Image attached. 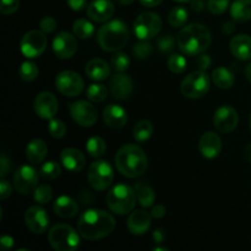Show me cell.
<instances>
[{
	"label": "cell",
	"instance_id": "cell-39",
	"mask_svg": "<svg viewBox=\"0 0 251 251\" xmlns=\"http://www.w3.org/2000/svg\"><path fill=\"white\" fill-rule=\"evenodd\" d=\"M188 68V61L181 54H172L168 58V69L174 74H183Z\"/></svg>",
	"mask_w": 251,
	"mask_h": 251
},
{
	"label": "cell",
	"instance_id": "cell-4",
	"mask_svg": "<svg viewBox=\"0 0 251 251\" xmlns=\"http://www.w3.org/2000/svg\"><path fill=\"white\" fill-rule=\"evenodd\" d=\"M129 38V28L122 20H113L98 29L97 41L100 48L105 51H118L124 48Z\"/></svg>",
	"mask_w": 251,
	"mask_h": 251
},
{
	"label": "cell",
	"instance_id": "cell-7",
	"mask_svg": "<svg viewBox=\"0 0 251 251\" xmlns=\"http://www.w3.org/2000/svg\"><path fill=\"white\" fill-rule=\"evenodd\" d=\"M211 87L210 76L203 70L194 71L184 77L181 81L180 91L186 98L198 100L207 95Z\"/></svg>",
	"mask_w": 251,
	"mask_h": 251
},
{
	"label": "cell",
	"instance_id": "cell-61",
	"mask_svg": "<svg viewBox=\"0 0 251 251\" xmlns=\"http://www.w3.org/2000/svg\"><path fill=\"white\" fill-rule=\"evenodd\" d=\"M250 130H251V114H250Z\"/></svg>",
	"mask_w": 251,
	"mask_h": 251
},
{
	"label": "cell",
	"instance_id": "cell-44",
	"mask_svg": "<svg viewBox=\"0 0 251 251\" xmlns=\"http://www.w3.org/2000/svg\"><path fill=\"white\" fill-rule=\"evenodd\" d=\"M157 47H158V49L161 50V53H171L174 49L173 36H172V34H164V36L159 37L158 42H157Z\"/></svg>",
	"mask_w": 251,
	"mask_h": 251
},
{
	"label": "cell",
	"instance_id": "cell-55",
	"mask_svg": "<svg viewBox=\"0 0 251 251\" xmlns=\"http://www.w3.org/2000/svg\"><path fill=\"white\" fill-rule=\"evenodd\" d=\"M203 7H205V4H203L202 0H191V9L194 11H202Z\"/></svg>",
	"mask_w": 251,
	"mask_h": 251
},
{
	"label": "cell",
	"instance_id": "cell-31",
	"mask_svg": "<svg viewBox=\"0 0 251 251\" xmlns=\"http://www.w3.org/2000/svg\"><path fill=\"white\" fill-rule=\"evenodd\" d=\"M152 134H153V124L151 120H140L132 129V136L137 142H146L147 140L151 139Z\"/></svg>",
	"mask_w": 251,
	"mask_h": 251
},
{
	"label": "cell",
	"instance_id": "cell-25",
	"mask_svg": "<svg viewBox=\"0 0 251 251\" xmlns=\"http://www.w3.org/2000/svg\"><path fill=\"white\" fill-rule=\"evenodd\" d=\"M56 216L61 218H73L78 213V203L70 196H59L53 205Z\"/></svg>",
	"mask_w": 251,
	"mask_h": 251
},
{
	"label": "cell",
	"instance_id": "cell-45",
	"mask_svg": "<svg viewBox=\"0 0 251 251\" xmlns=\"http://www.w3.org/2000/svg\"><path fill=\"white\" fill-rule=\"evenodd\" d=\"M20 0H1L0 2V11L4 15H12L19 10Z\"/></svg>",
	"mask_w": 251,
	"mask_h": 251
},
{
	"label": "cell",
	"instance_id": "cell-46",
	"mask_svg": "<svg viewBox=\"0 0 251 251\" xmlns=\"http://www.w3.org/2000/svg\"><path fill=\"white\" fill-rule=\"evenodd\" d=\"M39 28L44 33H51L56 29V21L51 16H46L39 22Z\"/></svg>",
	"mask_w": 251,
	"mask_h": 251
},
{
	"label": "cell",
	"instance_id": "cell-53",
	"mask_svg": "<svg viewBox=\"0 0 251 251\" xmlns=\"http://www.w3.org/2000/svg\"><path fill=\"white\" fill-rule=\"evenodd\" d=\"M153 242L156 243V244H161V243L164 242V239H166V233H164V230L162 229V228H157L156 230L153 232Z\"/></svg>",
	"mask_w": 251,
	"mask_h": 251
},
{
	"label": "cell",
	"instance_id": "cell-37",
	"mask_svg": "<svg viewBox=\"0 0 251 251\" xmlns=\"http://www.w3.org/2000/svg\"><path fill=\"white\" fill-rule=\"evenodd\" d=\"M38 73V66L34 63H32V61H24L19 69L20 77L24 81H26V82H31V81L36 80Z\"/></svg>",
	"mask_w": 251,
	"mask_h": 251
},
{
	"label": "cell",
	"instance_id": "cell-1",
	"mask_svg": "<svg viewBox=\"0 0 251 251\" xmlns=\"http://www.w3.org/2000/svg\"><path fill=\"white\" fill-rule=\"evenodd\" d=\"M115 228V218L104 210H87L80 216L77 229L86 240H100L108 237Z\"/></svg>",
	"mask_w": 251,
	"mask_h": 251
},
{
	"label": "cell",
	"instance_id": "cell-15",
	"mask_svg": "<svg viewBox=\"0 0 251 251\" xmlns=\"http://www.w3.org/2000/svg\"><path fill=\"white\" fill-rule=\"evenodd\" d=\"M27 228L34 234H43L49 227V216L41 206H31L25 213Z\"/></svg>",
	"mask_w": 251,
	"mask_h": 251
},
{
	"label": "cell",
	"instance_id": "cell-59",
	"mask_svg": "<svg viewBox=\"0 0 251 251\" xmlns=\"http://www.w3.org/2000/svg\"><path fill=\"white\" fill-rule=\"evenodd\" d=\"M120 5H130L135 1V0H117Z\"/></svg>",
	"mask_w": 251,
	"mask_h": 251
},
{
	"label": "cell",
	"instance_id": "cell-22",
	"mask_svg": "<svg viewBox=\"0 0 251 251\" xmlns=\"http://www.w3.org/2000/svg\"><path fill=\"white\" fill-rule=\"evenodd\" d=\"M151 217L147 211L135 210L127 218V228L134 235H142L151 227Z\"/></svg>",
	"mask_w": 251,
	"mask_h": 251
},
{
	"label": "cell",
	"instance_id": "cell-27",
	"mask_svg": "<svg viewBox=\"0 0 251 251\" xmlns=\"http://www.w3.org/2000/svg\"><path fill=\"white\" fill-rule=\"evenodd\" d=\"M47 153H48V146L41 139L32 140L26 147V157L29 163H42L46 159Z\"/></svg>",
	"mask_w": 251,
	"mask_h": 251
},
{
	"label": "cell",
	"instance_id": "cell-13",
	"mask_svg": "<svg viewBox=\"0 0 251 251\" xmlns=\"http://www.w3.org/2000/svg\"><path fill=\"white\" fill-rule=\"evenodd\" d=\"M71 118L76 124L83 127H91L98 119V112L87 100H76L69 105Z\"/></svg>",
	"mask_w": 251,
	"mask_h": 251
},
{
	"label": "cell",
	"instance_id": "cell-47",
	"mask_svg": "<svg viewBox=\"0 0 251 251\" xmlns=\"http://www.w3.org/2000/svg\"><path fill=\"white\" fill-rule=\"evenodd\" d=\"M211 63H212V59H211V56L207 55V54H199L198 59H196V66L199 68V70H207L211 66Z\"/></svg>",
	"mask_w": 251,
	"mask_h": 251
},
{
	"label": "cell",
	"instance_id": "cell-35",
	"mask_svg": "<svg viewBox=\"0 0 251 251\" xmlns=\"http://www.w3.org/2000/svg\"><path fill=\"white\" fill-rule=\"evenodd\" d=\"M39 174L44 180H54L61 174V167L58 162L55 161H49L46 162L41 166L39 169Z\"/></svg>",
	"mask_w": 251,
	"mask_h": 251
},
{
	"label": "cell",
	"instance_id": "cell-29",
	"mask_svg": "<svg viewBox=\"0 0 251 251\" xmlns=\"http://www.w3.org/2000/svg\"><path fill=\"white\" fill-rule=\"evenodd\" d=\"M212 80L218 88L228 90V88H230L234 85L235 78L229 69L220 66V68H216L212 71Z\"/></svg>",
	"mask_w": 251,
	"mask_h": 251
},
{
	"label": "cell",
	"instance_id": "cell-32",
	"mask_svg": "<svg viewBox=\"0 0 251 251\" xmlns=\"http://www.w3.org/2000/svg\"><path fill=\"white\" fill-rule=\"evenodd\" d=\"M86 151L93 158H100L107 151V144L100 136H92L86 142Z\"/></svg>",
	"mask_w": 251,
	"mask_h": 251
},
{
	"label": "cell",
	"instance_id": "cell-9",
	"mask_svg": "<svg viewBox=\"0 0 251 251\" xmlns=\"http://www.w3.org/2000/svg\"><path fill=\"white\" fill-rule=\"evenodd\" d=\"M162 19L156 12H142L134 22V32L141 41H149L161 32Z\"/></svg>",
	"mask_w": 251,
	"mask_h": 251
},
{
	"label": "cell",
	"instance_id": "cell-11",
	"mask_svg": "<svg viewBox=\"0 0 251 251\" xmlns=\"http://www.w3.org/2000/svg\"><path fill=\"white\" fill-rule=\"evenodd\" d=\"M83 86L85 83H83L82 77L75 71H61L55 78L56 90L65 97H76V96L81 95V92L83 91Z\"/></svg>",
	"mask_w": 251,
	"mask_h": 251
},
{
	"label": "cell",
	"instance_id": "cell-8",
	"mask_svg": "<svg viewBox=\"0 0 251 251\" xmlns=\"http://www.w3.org/2000/svg\"><path fill=\"white\" fill-rule=\"evenodd\" d=\"M87 179L90 185L97 191H104L114 180L113 168L108 162L96 161L88 167Z\"/></svg>",
	"mask_w": 251,
	"mask_h": 251
},
{
	"label": "cell",
	"instance_id": "cell-26",
	"mask_svg": "<svg viewBox=\"0 0 251 251\" xmlns=\"http://www.w3.org/2000/svg\"><path fill=\"white\" fill-rule=\"evenodd\" d=\"M86 75L93 81L107 80L110 75V68L103 59H92L86 65Z\"/></svg>",
	"mask_w": 251,
	"mask_h": 251
},
{
	"label": "cell",
	"instance_id": "cell-56",
	"mask_svg": "<svg viewBox=\"0 0 251 251\" xmlns=\"http://www.w3.org/2000/svg\"><path fill=\"white\" fill-rule=\"evenodd\" d=\"M162 1H163V0H140V2H141L144 6L147 7L158 6L159 4H162Z\"/></svg>",
	"mask_w": 251,
	"mask_h": 251
},
{
	"label": "cell",
	"instance_id": "cell-38",
	"mask_svg": "<svg viewBox=\"0 0 251 251\" xmlns=\"http://www.w3.org/2000/svg\"><path fill=\"white\" fill-rule=\"evenodd\" d=\"M33 198L36 202L39 205H47L53 199V189L47 184H42V185L37 186L33 191Z\"/></svg>",
	"mask_w": 251,
	"mask_h": 251
},
{
	"label": "cell",
	"instance_id": "cell-19",
	"mask_svg": "<svg viewBox=\"0 0 251 251\" xmlns=\"http://www.w3.org/2000/svg\"><path fill=\"white\" fill-rule=\"evenodd\" d=\"M199 150L201 156L207 159H213L220 156L222 151V140L216 132L207 131L199 141Z\"/></svg>",
	"mask_w": 251,
	"mask_h": 251
},
{
	"label": "cell",
	"instance_id": "cell-34",
	"mask_svg": "<svg viewBox=\"0 0 251 251\" xmlns=\"http://www.w3.org/2000/svg\"><path fill=\"white\" fill-rule=\"evenodd\" d=\"M189 19V12L185 7L176 6L171 10L168 15V22L174 28L183 27Z\"/></svg>",
	"mask_w": 251,
	"mask_h": 251
},
{
	"label": "cell",
	"instance_id": "cell-33",
	"mask_svg": "<svg viewBox=\"0 0 251 251\" xmlns=\"http://www.w3.org/2000/svg\"><path fill=\"white\" fill-rule=\"evenodd\" d=\"M73 32L77 38L87 39L93 36V33H95V27H93V25L88 20L78 19L74 22Z\"/></svg>",
	"mask_w": 251,
	"mask_h": 251
},
{
	"label": "cell",
	"instance_id": "cell-41",
	"mask_svg": "<svg viewBox=\"0 0 251 251\" xmlns=\"http://www.w3.org/2000/svg\"><path fill=\"white\" fill-rule=\"evenodd\" d=\"M66 125L63 120L59 119H50L48 124V131L54 139H63L66 134Z\"/></svg>",
	"mask_w": 251,
	"mask_h": 251
},
{
	"label": "cell",
	"instance_id": "cell-42",
	"mask_svg": "<svg viewBox=\"0 0 251 251\" xmlns=\"http://www.w3.org/2000/svg\"><path fill=\"white\" fill-rule=\"evenodd\" d=\"M134 51V55L137 59H147L149 56H151L153 48H152V44L147 41H142L140 43H136L132 48Z\"/></svg>",
	"mask_w": 251,
	"mask_h": 251
},
{
	"label": "cell",
	"instance_id": "cell-49",
	"mask_svg": "<svg viewBox=\"0 0 251 251\" xmlns=\"http://www.w3.org/2000/svg\"><path fill=\"white\" fill-rule=\"evenodd\" d=\"M10 195H11V185H10L9 181L2 178L1 183H0V199L6 200Z\"/></svg>",
	"mask_w": 251,
	"mask_h": 251
},
{
	"label": "cell",
	"instance_id": "cell-21",
	"mask_svg": "<svg viewBox=\"0 0 251 251\" xmlns=\"http://www.w3.org/2000/svg\"><path fill=\"white\" fill-rule=\"evenodd\" d=\"M103 120L105 125L112 129H122L127 124V113L122 105H118L112 103L108 104L103 110Z\"/></svg>",
	"mask_w": 251,
	"mask_h": 251
},
{
	"label": "cell",
	"instance_id": "cell-60",
	"mask_svg": "<svg viewBox=\"0 0 251 251\" xmlns=\"http://www.w3.org/2000/svg\"><path fill=\"white\" fill-rule=\"evenodd\" d=\"M174 1H178V2H186V1H190V0H174Z\"/></svg>",
	"mask_w": 251,
	"mask_h": 251
},
{
	"label": "cell",
	"instance_id": "cell-12",
	"mask_svg": "<svg viewBox=\"0 0 251 251\" xmlns=\"http://www.w3.org/2000/svg\"><path fill=\"white\" fill-rule=\"evenodd\" d=\"M39 174L32 166H21L14 174V186L21 195H28L38 186Z\"/></svg>",
	"mask_w": 251,
	"mask_h": 251
},
{
	"label": "cell",
	"instance_id": "cell-30",
	"mask_svg": "<svg viewBox=\"0 0 251 251\" xmlns=\"http://www.w3.org/2000/svg\"><path fill=\"white\" fill-rule=\"evenodd\" d=\"M134 189L137 196V201H139L142 207L149 208L153 205L154 200H156V195H154V191L151 186L142 183H136L134 185Z\"/></svg>",
	"mask_w": 251,
	"mask_h": 251
},
{
	"label": "cell",
	"instance_id": "cell-40",
	"mask_svg": "<svg viewBox=\"0 0 251 251\" xmlns=\"http://www.w3.org/2000/svg\"><path fill=\"white\" fill-rule=\"evenodd\" d=\"M110 64L117 73H125L130 66V58L127 56V54L123 53V51H117L112 56Z\"/></svg>",
	"mask_w": 251,
	"mask_h": 251
},
{
	"label": "cell",
	"instance_id": "cell-2",
	"mask_svg": "<svg viewBox=\"0 0 251 251\" xmlns=\"http://www.w3.org/2000/svg\"><path fill=\"white\" fill-rule=\"evenodd\" d=\"M115 167L127 178H139L146 173L149 168V159L140 146L127 144L120 147L115 154Z\"/></svg>",
	"mask_w": 251,
	"mask_h": 251
},
{
	"label": "cell",
	"instance_id": "cell-57",
	"mask_svg": "<svg viewBox=\"0 0 251 251\" xmlns=\"http://www.w3.org/2000/svg\"><path fill=\"white\" fill-rule=\"evenodd\" d=\"M244 158L251 163V145H248L244 149Z\"/></svg>",
	"mask_w": 251,
	"mask_h": 251
},
{
	"label": "cell",
	"instance_id": "cell-43",
	"mask_svg": "<svg viewBox=\"0 0 251 251\" xmlns=\"http://www.w3.org/2000/svg\"><path fill=\"white\" fill-rule=\"evenodd\" d=\"M229 6V0H208L207 7L213 15H222Z\"/></svg>",
	"mask_w": 251,
	"mask_h": 251
},
{
	"label": "cell",
	"instance_id": "cell-23",
	"mask_svg": "<svg viewBox=\"0 0 251 251\" xmlns=\"http://www.w3.org/2000/svg\"><path fill=\"white\" fill-rule=\"evenodd\" d=\"M60 162L68 171L73 173L81 172L86 167V157L76 149H65L60 153Z\"/></svg>",
	"mask_w": 251,
	"mask_h": 251
},
{
	"label": "cell",
	"instance_id": "cell-16",
	"mask_svg": "<svg viewBox=\"0 0 251 251\" xmlns=\"http://www.w3.org/2000/svg\"><path fill=\"white\" fill-rule=\"evenodd\" d=\"M59 109V103L55 96L51 92L38 93L34 100V112L42 119L50 120L55 117Z\"/></svg>",
	"mask_w": 251,
	"mask_h": 251
},
{
	"label": "cell",
	"instance_id": "cell-20",
	"mask_svg": "<svg viewBox=\"0 0 251 251\" xmlns=\"http://www.w3.org/2000/svg\"><path fill=\"white\" fill-rule=\"evenodd\" d=\"M115 7L110 0H93L87 6V16L95 22H105L114 15Z\"/></svg>",
	"mask_w": 251,
	"mask_h": 251
},
{
	"label": "cell",
	"instance_id": "cell-18",
	"mask_svg": "<svg viewBox=\"0 0 251 251\" xmlns=\"http://www.w3.org/2000/svg\"><path fill=\"white\" fill-rule=\"evenodd\" d=\"M134 91V82L131 77L124 73H117L109 81V92L114 98L125 100L130 98Z\"/></svg>",
	"mask_w": 251,
	"mask_h": 251
},
{
	"label": "cell",
	"instance_id": "cell-28",
	"mask_svg": "<svg viewBox=\"0 0 251 251\" xmlns=\"http://www.w3.org/2000/svg\"><path fill=\"white\" fill-rule=\"evenodd\" d=\"M230 15L235 22L251 20V0H235L230 6Z\"/></svg>",
	"mask_w": 251,
	"mask_h": 251
},
{
	"label": "cell",
	"instance_id": "cell-54",
	"mask_svg": "<svg viewBox=\"0 0 251 251\" xmlns=\"http://www.w3.org/2000/svg\"><path fill=\"white\" fill-rule=\"evenodd\" d=\"M222 31H223V33H226V34H233V32L235 31V24L232 21L226 22L222 27Z\"/></svg>",
	"mask_w": 251,
	"mask_h": 251
},
{
	"label": "cell",
	"instance_id": "cell-48",
	"mask_svg": "<svg viewBox=\"0 0 251 251\" xmlns=\"http://www.w3.org/2000/svg\"><path fill=\"white\" fill-rule=\"evenodd\" d=\"M11 169V161H10L9 157L6 156V153L2 152L1 153V158H0V176L1 178H4L7 173Z\"/></svg>",
	"mask_w": 251,
	"mask_h": 251
},
{
	"label": "cell",
	"instance_id": "cell-3",
	"mask_svg": "<svg viewBox=\"0 0 251 251\" xmlns=\"http://www.w3.org/2000/svg\"><path fill=\"white\" fill-rule=\"evenodd\" d=\"M212 42L210 29L202 24H191L184 27L176 37V44L185 55H199L203 53Z\"/></svg>",
	"mask_w": 251,
	"mask_h": 251
},
{
	"label": "cell",
	"instance_id": "cell-5",
	"mask_svg": "<svg viewBox=\"0 0 251 251\" xmlns=\"http://www.w3.org/2000/svg\"><path fill=\"white\" fill-rule=\"evenodd\" d=\"M135 189L125 184H118L107 194V205L115 215L124 216L131 212L136 205Z\"/></svg>",
	"mask_w": 251,
	"mask_h": 251
},
{
	"label": "cell",
	"instance_id": "cell-17",
	"mask_svg": "<svg viewBox=\"0 0 251 251\" xmlns=\"http://www.w3.org/2000/svg\"><path fill=\"white\" fill-rule=\"evenodd\" d=\"M53 50L59 59H70L77 51V41L69 32H60L53 39Z\"/></svg>",
	"mask_w": 251,
	"mask_h": 251
},
{
	"label": "cell",
	"instance_id": "cell-10",
	"mask_svg": "<svg viewBox=\"0 0 251 251\" xmlns=\"http://www.w3.org/2000/svg\"><path fill=\"white\" fill-rule=\"evenodd\" d=\"M47 37L43 31H29L22 37L21 43H20V48H21L22 54L26 58L33 59L38 58L44 53L47 48Z\"/></svg>",
	"mask_w": 251,
	"mask_h": 251
},
{
	"label": "cell",
	"instance_id": "cell-50",
	"mask_svg": "<svg viewBox=\"0 0 251 251\" xmlns=\"http://www.w3.org/2000/svg\"><path fill=\"white\" fill-rule=\"evenodd\" d=\"M66 1H68L69 7L73 9L74 11H82L88 6L87 0H66Z\"/></svg>",
	"mask_w": 251,
	"mask_h": 251
},
{
	"label": "cell",
	"instance_id": "cell-58",
	"mask_svg": "<svg viewBox=\"0 0 251 251\" xmlns=\"http://www.w3.org/2000/svg\"><path fill=\"white\" fill-rule=\"evenodd\" d=\"M245 77L249 82H251V63L248 64L247 68H245Z\"/></svg>",
	"mask_w": 251,
	"mask_h": 251
},
{
	"label": "cell",
	"instance_id": "cell-24",
	"mask_svg": "<svg viewBox=\"0 0 251 251\" xmlns=\"http://www.w3.org/2000/svg\"><path fill=\"white\" fill-rule=\"evenodd\" d=\"M230 51L239 60H250L251 59V37L248 34H238L233 37L229 43Z\"/></svg>",
	"mask_w": 251,
	"mask_h": 251
},
{
	"label": "cell",
	"instance_id": "cell-51",
	"mask_svg": "<svg viewBox=\"0 0 251 251\" xmlns=\"http://www.w3.org/2000/svg\"><path fill=\"white\" fill-rule=\"evenodd\" d=\"M166 213H167V208L164 207L163 205L154 206L151 211V215L153 218H162L166 216Z\"/></svg>",
	"mask_w": 251,
	"mask_h": 251
},
{
	"label": "cell",
	"instance_id": "cell-14",
	"mask_svg": "<svg viewBox=\"0 0 251 251\" xmlns=\"http://www.w3.org/2000/svg\"><path fill=\"white\" fill-rule=\"evenodd\" d=\"M239 123L238 112L230 105H223L215 112L213 115V125L216 130L222 134H229L234 131Z\"/></svg>",
	"mask_w": 251,
	"mask_h": 251
},
{
	"label": "cell",
	"instance_id": "cell-36",
	"mask_svg": "<svg viewBox=\"0 0 251 251\" xmlns=\"http://www.w3.org/2000/svg\"><path fill=\"white\" fill-rule=\"evenodd\" d=\"M86 96L91 102H103L108 96V88L102 83H92L86 90Z\"/></svg>",
	"mask_w": 251,
	"mask_h": 251
},
{
	"label": "cell",
	"instance_id": "cell-52",
	"mask_svg": "<svg viewBox=\"0 0 251 251\" xmlns=\"http://www.w3.org/2000/svg\"><path fill=\"white\" fill-rule=\"evenodd\" d=\"M0 244H1L2 250H10L14 245V239L10 235H2L0 239Z\"/></svg>",
	"mask_w": 251,
	"mask_h": 251
},
{
	"label": "cell",
	"instance_id": "cell-6",
	"mask_svg": "<svg viewBox=\"0 0 251 251\" xmlns=\"http://www.w3.org/2000/svg\"><path fill=\"white\" fill-rule=\"evenodd\" d=\"M48 242L56 251H73L80 247V237L68 225L54 226L48 233Z\"/></svg>",
	"mask_w": 251,
	"mask_h": 251
}]
</instances>
